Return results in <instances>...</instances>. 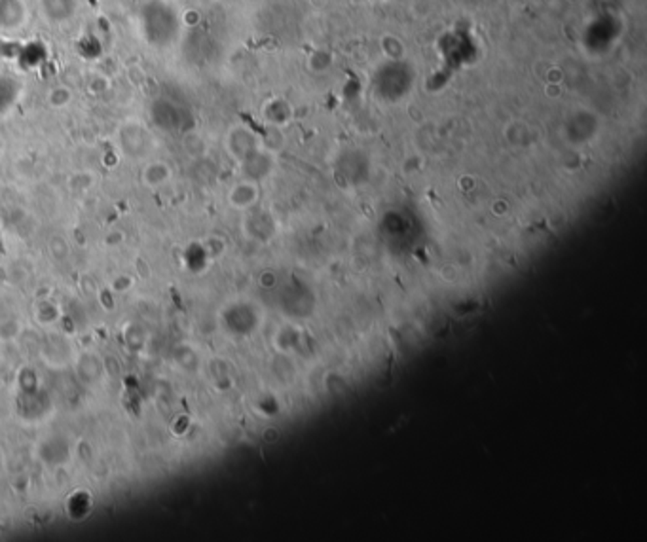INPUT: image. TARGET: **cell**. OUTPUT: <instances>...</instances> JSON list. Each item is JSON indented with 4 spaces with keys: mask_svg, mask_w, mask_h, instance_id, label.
<instances>
[{
    "mask_svg": "<svg viewBox=\"0 0 647 542\" xmlns=\"http://www.w3.org/2000/svg\"><path fill=\"white\" fill-rule=\"evenodd\" d=\"M78 8V0H40V10L50 23L69 21Z\"/></svg>",
    "mask_w": 647,
    "mask_h": 542,
    "instance_id": "cell-1",
    "label": "cell"
},
{
    "mask_svg": "<svg viewBox=\"0 0 647 542\" xmlns=\"http://www.w3.org/2000/svg\"><path fill=\"white\" fill-rule=\"evenodd\" d=\"M146 141H149V133L139 124H127L120 131V146L122 150H126L127 154H133V156L141 154L146 146Z\"/></svg>",
    "mask_w": 647,
    "mask_h": 542,
    "instance_id": "cell-2",
    "label": "cell"
},
{
    "mask_svg": "<svg viewBox=\"0 0 647 542\" xmlns=\"http://www.w3.org/2000/svg\"><path fill=\"white\" fill-rule=\"evenodd\" d=\"M25 21L21 0H0V29H19Z\"/></svg>",
    "mask_w": 647,
    "mask_h": 542,
    "instance_id": "cell-3",
    "label": "cell"
},
{
    "mask_svg": "<svg viewBox=\"0 0 647 542\" xmlns=\"http://www.w3.org/2000/svg\"><path fill=\"white\" fill-rule=\"evenodd\" d=\"M173 171L166 161H151L149 166L142 169V184L149 186V188L156 190L166 186L167 182L171 181Z\"/></svg>",
    "mask_w": 647,
    "mask_h": 542,
    "instance_id": "cell-4",
    "label": "cell"
},
{
    "mask_svg": "<svg viewBox=\"0 0 647 542\" xmlns=\"http://www.w3.org/2000/svg\"><path fill=\"white\" fill-rule=\"evenodd\" d=\"M74 99V93H72V89L69 86H65V84H57V86H52L47 89L46 93V102L50 109H54V111H61V109H67L69 104Z\"/></svg>",
    "mask_w": 647,
    "mask_h": 542,
    "instance_id": "cell-5",
    "label": "cell"
},
{
    "mask_svg": "<svg viewBox=\"0 0 647 542\" xmlns=\"http://www.w3.org/2000/svg\"><path fill=\"white\" fill-rule=\"evenodd\" d=\"M228 199L230 203L234 205V207H237V209H245V207L254 203V199H256V190H254L253 184L241 182V184L234 186V190L230 192Z\"/></svg>",
    "mask_w": 647,
    "mask_h": 542,
    "instance_id": "cell-6",
    "label": "cell"
},
{
    "mask_svg": "<svg viewBox=\"0 0 647 542\" xmlns=\"http://www.w3.org/2000/svg\"><path fill=\"white\" fill-rule=\"evenodd\" d=\"M95 177L89 173H78L71 177V188L78 190V192H86L94 186Z\"/></svg>",
    "mask_w": 647,
    "mask_h": 542,
    "instance_id": "cell-7",
    "label": "cell"
},
{
    "mask_svg": "<svg viewBox=\"0 0 647 542\" xmlns=\"http://www.w3.org/2000/svg\"><path fill=\"white\" fill-rule=\"evenodd\" d=\"M87 89H89V93L94 95L105 93V91L109 89V78H107L105 74H94V76L89 78Z\"/></svg>",
    "mask_w": 647,
    "mask_h": 542,
    "instance_id": "cell-8",
    "label": "cell"
},
{
    "mask_svg": "<svg viewBox=\"0 0 647 542\" xmlns=\"http://www.w3.org/2000/svg\"><path fill=\"white\" fill-rule=\"evenodd\" d=\"M50 252L54 254V258L61 260L65 258L67 254H69V247H67V241L61 239V237H54L52 241H50Z\"/></svg>",
    "mask_w": 647,
    "mask_h": 542,
    "instance_id": "cell-9",
    "label": "cell"
},
{
    "mask_svg": "<svg viewBox=\"0 0 647 542\" xmlns=\"http://www.w3.org/2000/svg\"><path fill=\"white\" fill-rule=\"evenodd\" d=\"M131 284H133V281H131L129 277L122 275V277H118V279H116V283H114V291H116V292H126L127 289H131Z\"/></svg>",
    "mask_w": 647,
    "mask_h": 542,
    "instance_id": "cell-10",
    "label": "cell"
},
{
    "mask_svg": "<svg viewBox=\"0 0 647 542\" xmlns=\"http://www.w3.org/2000/svg\"><path fill=\"white\" fill-rule=\"evenodd\" d=\"M122 241H124V236H122V234H118V232H112L111 236H107V245H118V243H122Z\"/></svg>",
    "mask_w": 647,
    "mask_h": 542,
    "instance_id": "cell-11",
    "label": "cell"
}]
</instances>
